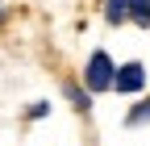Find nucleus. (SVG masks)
<instances>
[{
    "mask_svg": "<svg viewBox=\"0 0 150 146\" xmlns=\"http://www.w3.org/2000/svg\"><path fill=\"white\" fill-rule=\"evenodd\" d=\"M104 21L108 25H125L129 17H125V0H104Z\"/></svg>",
    "mask_w": 150,
    "mask_h": 146,
    "instance_id": "6",
    "label": "nucleus"
},
{
    "mask_svg": "<svg viewBox=\"0 0 150 146\" xmlns=\"http://www.w3.org/2000/svg\"><path fill=\"white\" fill-rule=\"evenodd\" d=\"M125 17H129V25L150 29V0H125Z\"/></svg>",
    "mask_w": 150,
    "mask_h": 146,
    "instance_id": "4",
    "label": "nucleus"
},
{
    "mask_svg": "<svg viewBox=\"0 0 150 146\" xmlns=\"http://www.w3.org/2000/svg\"><path fill=\"white\" fill-rule=\"evenodd\" d=\"M112 75H117L112 54H108V50H92V54H88V67H83V88H88L92 96L112 92Z\"/></svg>",
    "mask_w": 150,
    "mask_h": 146,
    "instance_id": "1",
    "label": "nucleus"
},
{
    "mask_svg": "<svg viewBox=\"0 0 150 146\" xmlns=\"http://www.w3.org/2000/svg\"><path fill=\"white\" fill-rule=\"evenodd\" d=\"M146 88V67L134 59V63H121L117 67V75H112V92H121V96H138Z\"/></svg>",
    "mask_w": 150,
    "mask_h": 146,
    "instance_id": "2",
    "label": "nucleus"
},
{
    "mask_svg": "<svg viewBox=\"0 0 150 146\" xmlns=\"http://www.w3.org/2000/svg\"><path fill=\"white\" fill-rule=\"evenodd\" d=\"M125 125L134 130V125H150V96H142L138 104H129V113H125Z\"/></svg>",
    "mask_w": 150,
    "mask_h": 146,
    "instance_id": "5",
    "label": "nucleus"
},
{
    "mask_svg": "<svg viewBox=\"0 0 150 146\" xmlns=\"http://www.w3.org/2000/svg\"><path fill=\"white\" fill-rule=\"evenodd\" d=\"M63 96L71 100V108H75L79 117H88V113H92V92H88L79 79H63Z\"/></svg>",
    "mask_w": 150,
    "mask_h": 146,
    "instance_id": "3",
    "label": "nucleus"
},
{
    "mask_svg": "<svg viewBox=\"0 0 150 146\" xmlns=\"http://www.w3.org/2000/svg\"><path fill=\"white\" fill-rule=\"evenodd\" d=\"M46 113H50V104H46V100H33V104L25 108V117H29V121H42Z\"/></svg>",
    "mask_w": 150,
    "mask_h": 146,
    "instance_id": "7",
    "label": "nucleus"
}]
</instances>
